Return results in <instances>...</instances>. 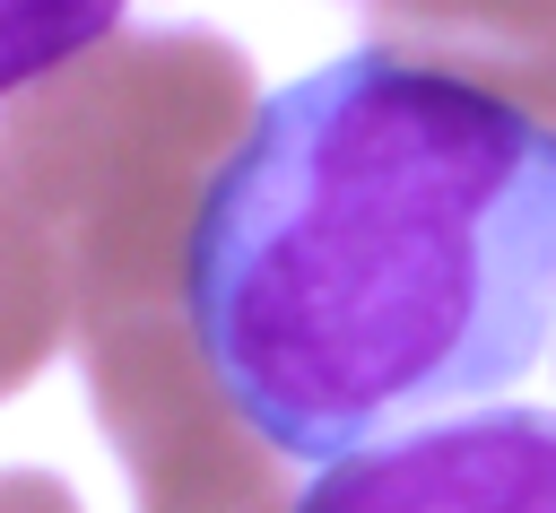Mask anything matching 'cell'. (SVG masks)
Masks as SVG:
<instances>
[{
  "label": "cell",
  "instance_id": "cell-3",
  "mask_svg": "<svg viewBox=\"0 0 556 513\" xmlns=\"http://www.w3.org/2000/svg\"><path fill=\"white\" fill-rule=\"evenodd\" d=\"M96 417L139 487V513H287V452H269L217 391L182 296L78 322Z\"/></svg>",
  "mask_w": 556,
  "mask_h": 513
},
{
  "label": "cell",
  "instance_id": "cell-4",
  "mask_svg": "<svg viewBox=\"0 0 556 513\" xmlns=\"http://www.w3.org/2000/svg\"><path fill=\"white\" fill-rule=\"evenodd\" d=\"M287 513H556V409L417 417L321 461Z\"/></svg>",
  "mask_w": 556,
  "mask_h": 513
},
{
  "label": "cell",
  "instance_id": "cell-2",
  "mask_svg": "<svg viewBox=\"0 0 556 513\" xmlns=\"http://www.w3.org/2000/svg\"><path fill=\"white\" fill-rule=\"evenodd\" d=\"M252 61L208 26H139L0 113V191L70 261V330L182 296L191 209L252 122Z\"/></svg>",
  "mask_w": 556,
  "mask_h": 513
},
{
  "label": "cell",
  "instance_id": "cell-7",
  "mask_svg": "<svg viewBox=\"0 0 556 513\" xmlns=\"http://www.w3.org/2000/svg\"><path fill=\"white\" fill-rule=\"evenodd\" d=\"M374 9V35L400 43V52H426V61H452L486 35H513V26H539L556 17V0H365Z\"/></svg>",
  "mask_w": 556,
  "mask_h": 513
},
{
  "label": "cell",
  "instance_id": "cell-6",
  "mask_svg": "<svg viewBox=\"0 0 556 513\" xmlns=\"http://www.w3.org/2000/svg\"><path fill=\"white\" fill-rule=\"evenodd\" d=\"M122 26V0H0V104L61 78Z\"/></svg>",
  "mask_w": 556,
  "mask_h": 513
},
{
  "label": "cell",
  "instance_id": "cell-1",
  "mask_svg": "<svg viewBox=\"0 0 556 513\" xmlns=\"http://www.w3.org/2000/svg\"><path fill=\"white\" fill-rule=\"evenodd\" d=\"M182 313L287 461L486 400L556 313V122L365 35L261 96L217 157Z\"/></svg>",
  "mask_w": 556,
  "mask_h": 513
},
{
  "label": "cell",
  "instance_id": "cell-8",
  "mask_svg": "<svg viewBox=\"0 0 556 513\" xmlns=\"http://www.w3.org/2000/svg\"><path fill=\"white\" fill-rule=\"evenodd\" d=\"M0 513H78V496L52 470H0Z\"/></svg>",
  "mask_w": 556,
  "mask_h": 513
},
{
  "label": "cell",
  "instance_id": "cell-5",
  "mask_svg": "<svg viewBox=\"0 0 556 513\" xmlns=\"http://www.w3.org/2000/svg\"><path fill=\"white\" fill-rule=\"evenodd\" d=\"M61 339H70V261L0 191V400L17 383H35Z\"/></svg>",
  "mask_w": 556,
  "mask_h": 513
}]
</instances>
